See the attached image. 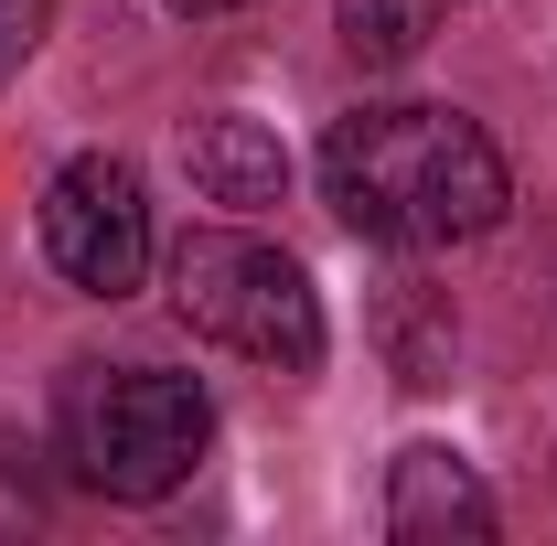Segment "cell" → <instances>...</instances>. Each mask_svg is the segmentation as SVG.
Segmentation results:
<instances>
[{"mask_svg":"<svg viewBox=\"0 0 557 546\" xmlns=\"http://www.w3.org/2000/svg\"><path fill=\"white\" fill-rule=\"evenodd\" d=\"M322 194L375 247H461V236H493L515 204L493 129L461 108H354V119H333Z\"/></svg>","mask_w":557,"mask_h":546,"instance_id":"obj_1","label":"cell"},{"mask_svg":"<svg viewBox=\"0 0 557 546\" xmlns=\"http://www.w3.org/2000/svg\"><path fill=\"white\" fill-rule=\"evenodd\" d=\"M54 439L86 493L108 504H161L183 493L194 461L214 439V397L172 364H75L65 375V408H54Z\"/></svg>","mask_w":557,"mask_h":546,"instance_id":"obj_2","label":"cell"},{"mask_svg":"<svg viewBox=\"0 0 557 546\" xmlns=\"http://www.w3.org/2000/svg\"><path fill=\"white\" fill-rule=\"evenodd\" d=\"M172 311L205 343L269 364V375H311L322 364V289H311V269L289 247H269V236H247V225H205V236L172 247Z\"/></svg>","mask_w":557,"mask_h":546,"instance_id":"obj_3","label":"cell"},{"mask_svg":"<svg viewBox=\"0 0 557 546\" xmlns=\"http://www.w3.org/2000/svg\"><path fill=\"white\" fill-rule=\"evenodd\" d=\"M44 258L86 300H129L150 278V194L119 150H75L44 183Z\"/></svg>","mask_w":557,"mask_h":546,"instance_id":"obj_4","label":"cell"},{"mask_svg":"<svg viewBox=\"0 0 557 546\" xmlns=\"http://www.w3.org/2000/svg\"><path fill=\"white\" fill-rule=\"evenodd\" d=\"M386 536L397 546H483L493 536L483 472H472L461 450H440V439L397 450V461H386Z\"/></svg>","mask_w":557,"mask_h":546,"instance_id":"obj_5","label":"cell"},{"mask_svg":"<svg viewBox=\"0 0 557 546\" xmlns=\"http://www.w3.org/2000/svg\"><path fill=\"white\" fill-rule=\"evenodd\" d=\"M183 172H194V194L225 204V214H258V204L289 194V150H278V129L236 119V108H214V119L183 129Z\"/></svg>","mask_w":557,"mask_h":546,"instance_id":"obj_6","label":"cell"},{"mask_svg":"<svg viewBox=\"0 0 557 546\" xmlns=\"http://www.w3.org/2000/svg\"><path fill=\"white\" fill-rule=\"evenodd\" d=\"M440 11H450V0H344V54L354 65H408L418 44H429V33H440Z\"/></svg>","mask_w":557,"mask_h":546,"instance_id":"obj_7","label":"cell"},{"mask_svg":"<svg viewBox=\"0 0 557 546\" xmlns=\"http://www.w3.org/2000/svg\"><path fill=\"white\" fill-rule=\"evenodd\" d=\"M386 353H397V375L408 386H450V353H461V322H450V300H397L386 311Z\"/></svg>","mask_w":557,"mask_h":546,"instance_id":"obj_8","label":"cell"},{"mask_svg":"<svg viewBox=\"0 0 557 546\" xmlns=\"http://www.w3.org/2000/svg\"><path fill=\"white\" fill-rule=\"evenodd\" d=\"M44 11H54V0H0V86H11V75H22V54L44 44Z\"/></svg>","mask_w":557,"mask_h":546,"instance_id":"obj_9","label":"cell"},{"mask_svg":"<svg viewBox=\"0 0 557 546\" xmlns=\"http://www.w3.org/2000/svg\"><path fill=\"white\" fill-rule=\"evenodd\" d=\"M183 22H214V11H258V0H172Z\"/></svg>","mask_w":557,"mask_h":546,"instance_id":"obj_10","label":"cell"}]
</instances>
